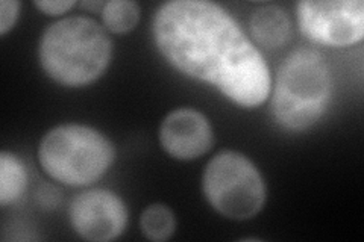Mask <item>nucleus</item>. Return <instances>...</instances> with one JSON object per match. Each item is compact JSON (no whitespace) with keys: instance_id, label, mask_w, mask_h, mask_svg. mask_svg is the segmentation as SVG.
<instances>
[{"instance_id":"obj_7","label":"nucleus","mask_w":364,"mask_h":242,"mask_svg":"<svg viewBox=\"0 0 364 242\" xmlns=\"http://www.w3.org/2000/svg\"><path fill=\"white\" fill-rule=\"evenodd\" d=\"M68 218L75 232L85 241L108 242L119 238L129 221L124 202L107 189L77 194L68 207Z\"/></svg>"},{"instance_id":"obj_16","label":"nucleus","mask_w":364,"mask_h":242,"mask_svg":"<svg viewBox=\"0 0 364 242\" xmlns=\"http://www.w3.org/2000/svg\"><path fill=\"white\" fill-rule=\"evenodd\" d=\"M107 2H82L81 5L88 9V11H97V9H104Z\"/></svg>"},{"instance_id":"obj_12","label":"nucleus","mask_w":364,"mask_h":242,"mask_svg":"<svg viewBox=\"0 0 364 242\" xmlns=\"http://www.w3.org/2000/svg\"><path fill=\"white\" fill-rule=\"evenodd\" d=\"M102 13L105 28L112 33H128L140 21V5L132 0H111Z\"/></svg>"},{"instance_id":"obj_9","label":"nucleus","mask_w":364,"mask_h":242,"mask_svg":"<svg viewBox=\"0 0 364 242\" xmlns=\"http://www.w3.org/2000/svg\"><path fill=\"white\" fill-rule=\"evenodd\" d=\"M249 29L257 44L273 50L289 41L291 23L286 11L269 5L254 11L249 20Z\"/></svg>"},{"instance_id":"obj_15","label":"nucleus","mask_w":364,"mask_h":242,"mask_svg":"<svg viewBox=\"0 0 364 242\" xmlns=\"http://www.w3.org/2000/svg\"><path fill=\"white\" fill-rule=\"evenodd\" d=\"M60 195L58 191L52 187H43L38 192V202L43 207H55L58 204Z\"/></svg>"},{"instance_id":"obj_11","label":"nucleus","mask_w":364,"mask_h":242,"mask_svg":"<svg viewBox=\"0 0 364 242\" xmlns=\"http://www.w3.org/2000/svg\"><path fill=\"white\" fill-rule=\"evenodd\" d=\"M140 229L143 236L149 241L164 242L172 238L176 230L175 214L166 204H151L140 216Z\"/></svg>"},{"instance_id":"obj_5","label":"nucleus","mask_w":364,"mask_h":242,"mask_svg":"<svg viewBox=\"0 0 364 242\" xmlns=\"http://www.w3.org/2000/svg\"><path fill=\"white\" fill-rule=\"evenodd\" d=\"M202 189L215 212L235 221L255 216L266 202L263 176L252 160L234 150H225L210 160Z\"/></svg>"},{"instance_id":"obj_1","label":"nucleus","mask_w":364,"mask_h":242,"mask_svg":"<svg viewBox=\"0 0 364 242\" xmlns=\"http://www.w3.org/2000/svg\"><path fill=\"white\" fill-rule=\"evenodd\" d=\"M152 33L176 70L218 88L238 106L267 100L272 77L263 55L218 4L173 0L156 9Z\"/></svg>"},{"instance_id":"obj_13","label":"nucleus","mask_w":364,"mask_h":242,"mask_svg":"<svg viewBox=\"0 0 364 242\" xmlns=\"http://www.w3.org/2000/svg\"><path fill=\"white\" fill-rule=\"evenodd\" d=\"M20 2L17 0H2L0 2V33L5 35L16 26L20 16Z\"/></svg>"},{"instance_id":"obj_10","label":"nucleus","mask_w":364,"mask_h":242,"mask_svg":"<svg viewBox=\"0 0 364 242\" xmlns=\"http://www.w3.org/2000/svg\"><path fill=\"white\" fill-rule=\"evenodd\" d=\"M28 185L26 168L21 160L9 152L0 153V204L17 202Z\"/></svg>"},{"instance_id":"obj_6","label":"nucleus","mask_w":364,"mask_h":242,"mask_svg":"<svg viewBox=\"0 0 364 242\" xmlns=\"http://www.w3.org/2000/svg\"><path fill=\"white\" fill-rule=\"evenodd\" d=\"M298 21L309 40L348 48L364 37V4L361 0H305L298 4Z\"/></svg>"},{"instance_id":"obj_3","label":"nucleus","mask_w":364,"mask_h":242,"mask_svg":"<svg viewBox=\"0 0 364 242\" xmlns=\"http://www.w3.org/2000/svg\"><path fill=\"white\" fill-rule=\"evenodd\" d=\"M333 82L322 53L309 48L293 50L278 68L270 109L284 129H310L325 114Z\"/></svg>"},{"instance_id":"obj_8","label":"nucleus","mask_w":364,"mask_h":242,"mask_svg":"<svg viewBox=\"0 0 364 242\" xmlns=\"http://www.w3.org/2000/svg\"><path fill=\"white\" fill-rule=\"evenodd\" d=\"M164 152L178 160H193L210 152L214 132L210 120L193 108L175 109L166 115L159 128Z\"/></svg>"},{"instance_id":"obj_2","label":"nucleus","mask_w":364,"mask_h":242,"mask_svg":"<svg viewBox=\"0 0 364 242\" xmlns=\"http://www.w3.org/2000/svg\"><path fill=\"white\" fill-rule=\"evenodd\" d=\"M111 55L112 43L105 28L82 16L55 21L44 31L38 48L44 73L68 88L93 84L105 73Z\"/></svg>"},{"instance_id":"obj_4","label":"nucleus","mask_w":364,"mask_h":242,"mask_svg":"<svg viewBox=\"0 0 364 242\" xmlns=\"http://www.w3.org/2000/svg\"><path fill=\"white\" fill-rule=\"evenodd\" d=\"M116 159V148L99 131L84 124H61L43 136L38 160L46 175L68 187L97 182Z\"/></svg>"},{"instance_id":"obj_14","label":"nucleus","mask_w":364,"mask_h":242,"mask_svg":"<svg viewBox=\"0 0 364 242\" xmlns=\"http://www.w3.org/2000/svg\"><path fill=\"white\" fill-rule=\"evenodd\" d=\"M33 6L46 16H61L73 8L75 2L73 0H43V2H33Z\"/></svg>"}]
</instances>
